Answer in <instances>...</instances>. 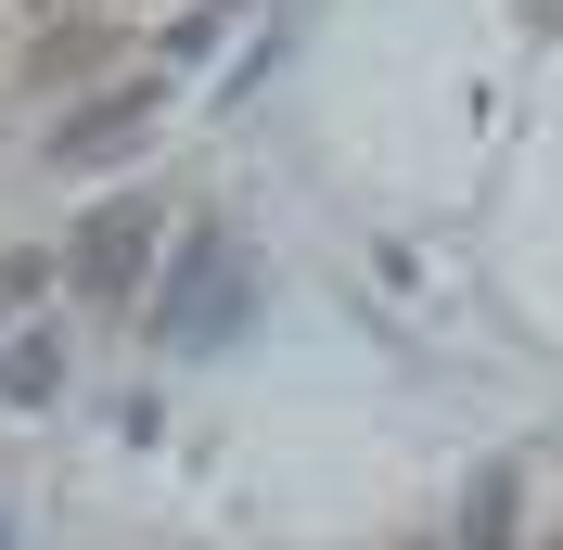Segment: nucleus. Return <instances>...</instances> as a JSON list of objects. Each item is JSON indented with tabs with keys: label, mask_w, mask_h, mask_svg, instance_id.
Instances as JSON below:
<instances>
[{
	"label": "nucleus",
	"mask_w": 563,
	"mask_h": 550,
	"mask_svg": "<svg viewBox=\"0 0 563 550\" xmlns=\"http://www.w3.org/2000/svg\"><path fill=\"white\" fill-rule=\"evenodd\" d=\"M0 384H13V397H52V345H38V333L0 345Z\"/></svg>",
	"instance_id": "4"
},
{
	"label": "nucleus",
	"mask_w": 563,
	"mask_h": 550,
	"mask_svg": "<svg viewBox=\"0 0 563 550\" xmlns=\"http://www.w3.org/2000/svg\"><path fill=\"white\" fill-rule=\"evenodd\" d=\"M141 256H154V218H141V206H103L90 231H77V256H65V270H77V295H129V282H141Z\"/></svg>",
	"instance_id": "1"
},
{
	"label": "nucleus",
	"mask_w": 563,
	"mask_h": 550,
	"mask_svg": "<svg viewBox=\"0 0 563 550\" xmlns=\"http://www.w3.org/2000/svg\"><path fill=\"white\" fill-rule=\"evenodd\" d=\"M461 550H512V474H474V499H461Z\"/></svg>",
	"instance_id": "3"
},
{
	"label": "nucleus",
	"mask_w": 563,
	"mask_h": 550,
	"mask_svg": "<svg viewBox=\"0 0 563 550\" xmlns=\"http://www.w3.org/2000/svg\"><path fill=\"white\" fill-rule=\"evenodd\" d=\"M141 116H154V90H103V103H77L65 129H52V167H115L141 141Z\"/></svg>",
	"instance_id": "2"
}]
</instances>
